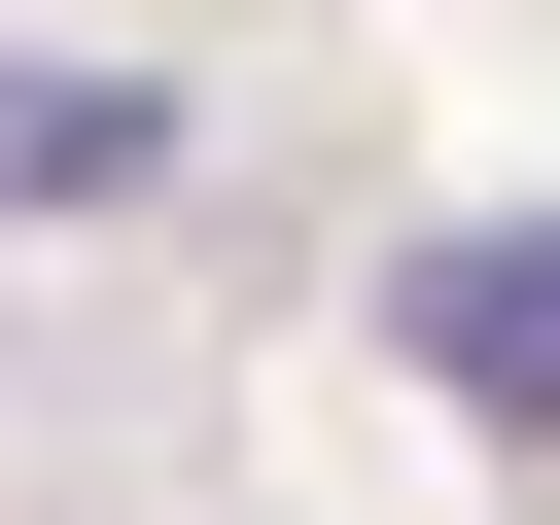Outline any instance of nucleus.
Segmentation results:
<instances>
[{"mask_svg":"<svg viewBox=\"0 0 560 525\" xmlns=\"http://www.w3.org/2000/svg\"><path fill=\"white\" fill-rule=\"evenodd\" d=\"M175 175V70H0V210H140Z\"/></svg>","mask_w":560,"mask_h":525,"instance_id":"f03ea898","label":"nucleus"},{"mask_svg":"<svg viewBox=\"0 0 560 525\" xmlns=\"http://www.w3.org/2000/svg\"><path fill=\"white\" fill-rule=\"evenodd\" d=\"M385 350H420L455 420H560V210H455V245L385 280Z\"/></svg>","mask_w":560,"mask_h":525,"instance_id":"f257e3e1","label":"nucleus"}]
</instances>
